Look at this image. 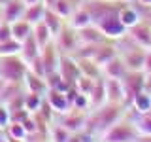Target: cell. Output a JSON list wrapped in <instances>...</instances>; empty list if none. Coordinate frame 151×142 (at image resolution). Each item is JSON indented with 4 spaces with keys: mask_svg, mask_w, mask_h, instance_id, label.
<instances>
[{
    "mask_svg": "<svg viewBox=\"0 0 151 142\" xmlns=\"http://www.w3.org/2000/svg\"><path fill=\"white\" fill-rule=\"evenodd\" d=\"M138 2L142 6H145V8H151V0H138Z\"/></svg>",
    "mask_w": 151,
    "mask_h": 142,
    "instance_id": "cell-38",
    "label": "cell"
},
{
    "mask_svg": "<svg viewBox=\"0 0 151 142\" xmlns=\"http://www.w3.org/2000/svg\"><path fill=\"white\" fill-rule=\"evenodd\" d=\"M85 123H87V112L76 110V108H70V110L64 112L63 117H60V125L66 127L70 133L83 131L85 129Z\"/></svg>",
    "mask_w": 151,
    "mask_h": 142,
    "instance_id": "cell-7",
    "label": "cell"
},
{
    "mask_svg": "<svg viewBox=\"0 0 151 142\" xmlns=\"http://www.w3.org/2000/svg\"><path fill=\"white\" fill-rule=\"evenodd\" d=\"M78 40H79V44L96 46V44H102L106 40V36L102 34V30L96 25H89V27H83L78 30Z\"/></svg>",
    "mask_w": 151,
    "mask_h": 142,
    "instance_id": "cell-14",
    "label": "cell"
},
{
    "mask_svg": "<svg viewBox=\"0 0 151 142\" xmlns=\"http://www.w3.org/2000/svg\"><path fill=\"white\" fill-rule=\"evenodd\" d=\"M106 102V78H96L93 83V89L91 93H89V106L93 108H98L102 106V104Z\"/></svg>",
    "mask_w": 151,
    "mask_h": 142,
    "instance_id": "cell-15",
    "label": "cell"
},
{
    "mask_svg": "<svg viewBox=\"0 0 151 142\" xmlns=\"http://www.w3.org/2000/svg\"><path fill=\"white\" fill-rule=\"evenodd\" d=\"M21 51V42L17 40H8L4 44H0V57H8V55H17Z\"/></svg>",
    "mask_w": 151,
    "mask_h": 142,
    "instance_id": "cell-32",
    "label": "cell"
},
{
    "mask_svg": "<svg viewBox=\"0 0 151 142\" xmlns=\"http://www.w3.org/2000/svg\"><path fill=\"white\" fill-rule=\"evenodd\" d=\"M53 42H55V46L59 47V51L63 55H72L74 53V49L79 46V40H78V30L72 27H64L59 30V34H57L53 38Z\"/></svg>",
    "mask_w": 151,
    "mask_h": 142,
    "instance_id": "cell-6",
    "label": "cell"
},
{
    "mask_svg": "<svg viewBox=\"0 0 151 142\" xmlns=\"http://www.w3.org/2000/svg\"><path fill=\"white\" fill-rule=\"evenodd\" d=\"M6 2H8V0H0V8H2V6H4Z\"/></svg>",
    "mask_w": 151,
    "mask_h": 142,
    "instance_id": "cell-43",
    "label": "cell"
},
{
    "mask_svg": "<svg viewBox=\"0 0 151 142\" xmlns=\"http://www.w3.org/2000/svg\"><path fill=\"white\" fill-rule=\"evenodd\" d=\"M38 55H40V46L36 44L34 36L30 34L25 42H21V51H19V57H21V59L28 64V63H32Z\"/></svg>",
    "mask_w": 151,
    "mask_h": 142,
    "instance_id": "cell-21",
    "label": "cell"
},
{
    "mask_svg": "<svg viewBox=\"0 0 151 142\" xmlns=\"http://www.w3.org/2000/svg\"><path fill=\"white\" fill-rule=\"evenodd\" d=\"M12 40V25L6 21L0 23V44H4V42Z\"/></svg>",
    "mask_w": 151,
    "mask_h": 142,
    "instance_id": "cell-36",
    "label": "cell"
},
{
    "mask_svg": "<svg viewBox=\"0 0 151 142\" xmlns=\"http://www.w3.org/2000/svg\"><path fill=\"white\" fill-rule=\"evenodd\" d=\"M23 2H25L27 6H28V4H36V2H40V0H23Z\"/></svg>",
    "mask_w": 151,
    "mask_h": 142,
    "instance_id": "cell-40",
    "label": "cell"
},
{
    "mask_svg": "<svg viewBox=\"0 0 151 142\" xmlns=\"http://www.w3.org/2000/svg\"><path fill=\"white\" fill-rule=\"evenodd\" d=\"M138 135H151V114H138L136 120H132Z\"/></svg>",
    "mask_w": 151,
    "mask_h": 142,
    "instance_id": "cell-30",
    "label": "cell"
},
{
    "mask_svg": "<svg viewBox=\"0 0 151 142\" xmlns=\"http://www.w3.org/2000/svg\"><path fill=\"white\" fill-rule=\"evenodd\" d=\"M42 142H45V140H42Z\"/></svg>",
    "mask_w": 151,
    "mask_h": 142,
    "instance_id": "cell-46",
    "label": "cell"
},
{
    "mask_svg": "<svg viewBox=\"0 0 151 142\" xmlns=\"http://www.w3.org/2000/svg\"><path fill=\"white\" fill-rule=\"evenodd\" d=\"M32 36H34L36 44L40 46V49H42V47H45L51 40H53V34L49 32V28L45 27V23H44V21L36 23V25L32 27Z\"/></svg>",
    "mask_w": 151,
    "mask_h": 142,
    "instance_id": "cell-25",
    "label": "cell"
},
{
    "mask_svg": "<svg viewBox=\"0 0 151 142\" xmlns=\"http://www.w3.org/2000/svg\"><path fill=\"white\" fill-rule=\"evenodd\" d=\"M123 91H125V106H129L132 97L136 93H140L142 89H145V72L144 70H129L121 78Z\"/></svg>",
    "mask_w": 151,
    "mask_h": 142,
    "instance_id": "cell-4",
    "label": "cell"
},
{
    "mask_svg": "<svg viewBox=\"0 0 151 142\" xmlns=\"http://www.w3.org/2000/svg\"><path fill=\"white\" fill-rule=\"evenodd\" d=\"M23 87H25V91L40 93V95H45V91H47L45 78H40V76L28 72V70H27V74H25V80H23Z\"/></svg>",
    "mask_w": 151,
    "mask_h": 142,
    "instance_id": "cell-19",
    "label": "cell"
},
{
    "mask_svg": "<svg viewBox=\"0 0 151 142\" xmlns=\"http://www.w3.org/2000/svg\"><path fill=\"white\" fill-rule=\"evenodd\" d=\"M129 72V68H127L125 61H123V57L115 55L110 63H106L102 66V74L106 76V78H115V80H121L123 76Z\"/></svg>",
    "mask_w": 151,
    "mask_h": 142,
    "instance_id": "cell-16",
    "label": "cell"
},
{
    "mask_svg": "<svg viewBox=\"0 0 151 142\" xmlns=\"http://www.w3.org/2000/svg\"><path fill=\"white\" fill-rule=\"evenodd\" d=\"M70 135H72V133L66 129V127H63L60 123L51 125V129L47 131V138H49V142H68Z\"/></svg>",
    "mask_w": 151,
    "mask_h": 142,
    "instance_id": "cell-28",
    "label": "cell"
},
{
    "mask_svg": "<svg viewBox=\"0 0 151 142\" xmlns=\"http://www.w3.org/2000/svg\"><path fill=\"white\" fill-rule=\"evenodd\" d=\"M129 106L136 114H147L151 110V93L147 91V89H142L140 93H136L134 97H132Z\"/></svg>",
    "mask_w": 151,
    "mask_h": 142,
    "instance_id": "cell-20",
    "label": "cell"
},
{
    "mask_svg": "<svg viewBox=\"0 0 151 142\" xmlns=\"http://www.w3.org/2000/svg\"><path fill=\"white\" fill-rule=\"evenodd\" d=\"M123 104H113V102H104L102 106L93 108L91 114H87V123H85V133L89 135H100L110 129L117 120H121L125 110Z\"/></svg>",
    "mask_w": 151,
    "mask_h": 142,
    "instance_id": "cell-1",
    "label": "cell"
},
{
    "mask_svg": "<svg viewBox=\"0 0 151 142\" xmlns=\"http://www.w3.org/2000/svg\"><path fill=\"white\" fill-rule=\"evenodd\" d=\"M4 136H6V131H4V129H2V127H0V140H2V138H4Z\"/></svg>",
    "mask_w": 151,
    "mask_h": 142,
    "instance_id": "cell-41",
    "label": "cell"
},
{
    "mask_svg": "<svg viewBox=\"0 0 151 142\" xmlns=\"http://www.w3.org/2000/svg\"><path fill=\"white\" fill-rule=\"evenodd\" d=\"M42 101H44V95H40V93H30V91L25 93V108H27L30 114L38 112V108H40Z\"/></svg>",
    "mask_w": 151,
    "mask_h": 142,
    "instance_id": "cell-31",
    "label": "cell"
},
{
    "mask_svg": "<svg viewBox=\"0 0 151 142\" xmlns=\"http://www.w3.org/2000/svg\"><path fill=\"white\" fill-rule=\"evenodd\" d=\"M4 131H6V135L12 136V138L25 140V136H27V131H25V127H23V123H17V121H9V125Z\"/></svg>",
    "mask_w": 151,
    "mask_h": 142,
    "instance_id": "cell-33",
    "label": "cell"
},
{
    "mask_svg": "<svg viewBox=\"0 0 151 142\" xmlns=\"http://www.w3.org/2000/svg\"><path fill=\"white\" fill-rule=\"evenodd\" d=\"M93 25H96L98 28H100L102 34L106 36V40H119L121 36H125V34H127V27L121 23V19H119V12H117V13H111V15L104 17L102 21L93 23Z\"/></svg>",
    "mask_w": 151,
    "mask_h": 142,
    "instance_id": "cell-5",
    "label": "cell"
},
{
    "mask_svg": "<svg viewBox=\"0 0 151 142\" xmlns=\"http://www.w3.org/2000/svg\"><path fill=\"white\" fill-rule=\"evenodd\" d=\"M136 138H138V131H136L134 123L123 120V117L102 133V142H134Z\"/></svg>",
    "mask_w": 151,
    "mask_h": 142,
    "instance_id": "cell-3",
    "label": "cell"
},
{
    "mask_svg": "<svg viewBox=\"0 0 151 142\" xmlns=\"http://www.w3.org/2000/svg\"><path fill=\"white\" fill-rule=\"evenodd\" d=\"M93 83H94V80L93 78H89V76H79L78 80H76V89H78L79 93H83V95H87L89 97V93H91V89H93Z\"/></svg>",
    "mask_w": 151,
    "mask_h": 142,
    "instance_id": "cell-34",
    "label": "cell"
},
{
    "mask_svg": "<svg viewBox=\"0 0 151 142\" xmlns=\"http://www.w3.org/2000/svg\"><path fill=\"white\" fill-rule=\"evenodd\" d=\"M119 19L121 23L127 27V30H129L130 27H134L136 23L142 21V15L138 12V6H132V4H123L119 8Z\"/></svg>",
    "mask_w": 151,
    "mask_h": 142,
    "instance_id": "cell-17",
    "label": "cell"
},
{
    "mask_svg": "<svg viewBox=\"0 0 151 142\" xmlns=\"http://www.w3.org/2000/svg\"><path fill=\"white\" fill-rule=\"evenodd\" d=\"M27 4L23 0H8L2 8H0V13H2V21L6 23H15L19 19H23V13H25Z\"/></svg>",
    "mask_w": 151,
    "mask_h": 142,
    "instance_id": "cell-11",
    "label": "cell"
},
{
    "mask_svg": "<svg viewBox=\"0 0 151 142\" xmlns=\"http://www.w3.org/2000/svg\"><path fill=\"white\" fill-rule=\"evenodd\" d=\"M127 34H129L140 47H144V49L151 47V25L149 23H145V21L136 23L134 27H130L129 30H127Z\"/></svg>",
    "mask_w": 151,
    "mask_h": 142,
    "instance_id": "cell-10",
    "label": "cell"
},
{
    "mask_svg": "<svg viewBox=\"0 0 151 142\" xmlns=\"http://www.w3.org/2000/svg\"><path fill=\"white\" fill-rule=\"evenodd\" d=\"M9 121H12V114H9L6 104L0 102V127H2V129H6V127L9 125Z\"/></svg>",
    "mask_w": 151,
    "mask_h": 142,
    "instance_id": "cell-35",
    "label": "cell"
},
{
    "mask_svg": "<svg viewBox=\"0 0 151 142\" xmlns=\"http://www.w3.org/2000/svg\"><path fill=\"white\" fill-rule=\"evenodd\" d=\"M28 66L27 63L17 55H8V57H0V76L4 82H12V83H23L25 80Z\"/></svg>",
    "mask_w": 151,
    "mask_h": 142,
    "instance_id": "cell-2",
    "label": "cell"
},
{
    "mask_svg": "<svg viewBox=\"0 0 151 142\" xmlns=\"http://www.w3.org/2000/svg\"><path fill=\"white\" fill-rule=\"evenodd\" d=\"M0 78H2V76H0Z\"/></svg>",
    "mask_w": 151,
    "mask_h": 142,
    "instance_id": "cell-47",
    "label": "cell"
},
{
    "mask_svg": "<svg viewBox=\"0 0 151 142\" xmlns=\"http://www.w3.org/2000/svg\"><path fill=\"white\" fill-rule=\"evenodd\" d=\"M0 23H2V13H0Z\"/></svg>",
    "mask_w": 151,
    "mask_h": 142,
    "instance_id": "cell-45",
    "label": "cell"
},
{
    "mask_svg": "<svg viewBox=\"0 0 151 142\" xmlns=\"http://www.w3.org/2000/svg\"><path fill=\"white\" fill-rule=\"evenodd\" d=\"M59 74L63 76V80L68 85H74L76 80L81 76V72H79V64L78 61L74 59V57L70 55H60V61H59Z\"/></svg>",
    "mask_w": 151,
    "mask_h": 142,
    "instance_id": "cell-8",
    "label": "cell"
},
{
    "mask_svg": "<svg viewBox=\"0 0 151 142\" xmlns=\"http://www.w3.org/2000/svg\"><path fill=\"white\" fill-rule=\"evenodd\" d=\"M89 25H93V19H91L89 12L83 8V4H81V6L76 8L72 12V15H70V27L76 28V30H79V28L89 27Z\"/></svg>",
    "mask_w": 151,
    "mask_h": 142,
    "instance_id": "cell-23",
    "label": "cell"
},
{
    "mask_svg": "<svg viewBox=\"0 0 151 142\" xmlns=\"http://www.w3.org/2000/svg\"><path fill=\"white\" fill-rule=\"evenodd\" d=\"M0 142H9V140L6 138V136H4V138H2V140H0Z\"/></svg>",
    "mask_w": 151,
    "mask_h": 142,
    "instance_id": "cell-44",
    "label": "cell"
},
{
    "mask_svg": "<svg viewBox=\"0 0 151 142\" xmlns=\"http://www.w3.org/2000/svg\"><path fill=\"white\" fill-rule=\"evenodd\" d=\"M4 83H6V82H4V80L0 78V93H2V89H4Z\"/></svg>",
    "mask_w": 151,
    "mask_h": 142,
    "instance_id": "cell-42",
    "label": "cell"
},
{
    "mask_svg": "<svg viewBox=\"0 0 151 142\" xmlns=\"http://www.w3.org/2000/svg\"><path fill=\"white\" fill-rule=\"evenodd\" d=\"M78 64H79V72L83 76H89V78H93V80H96V78L102 76V68L94 63L93 59H79Z\"/></svg>",
    "mask_w": 151,
    "mask_h": 142,
    "instance_id": "cell-27",
    "label": "cell"
},
{
    "mask_svg": "<svg viewBox=\"0 0 151 142\" xmlns=\"http://www.w3.org/2000/svg\"><path fill=\"white\" fill-rule=\"evenodd\" d=\"M45 101L49 102V106L53 108L55 114H60V116H63L64 112L70 110V104H68V99H66L64 91H59V89H47L45 91Z\"/></svg>",
    "mask_w": 151,
    "mask_h": 142,
    "instance_id": "cell-12",
    "label": "cell"
},
{
    "mask_svg": "<svg viewBox=\"0 0 151 142\" xmlns=\"http://www.w3.org/2000/svg\"><path fill=\"white\" fill-rule=\"evenodd\" d=\"M115 55H117V46L104 44V42H102V44L96 46V51H94V55H93V61L102 68V66L106 64V63H110Z\"/></svg>",
    "mask_w": 151,
    "mask_h": 142,
    "instance_id": "cell-18",
    "label": "cell"
},
{
    "mask_svg": "<svg viewBox=\"0 0 151 142\" xmlns=\"http://www.w3.org/2000/svg\"><path fill=\"white\" fill-rule=\"evenodd\" d=\"M51 9H53V12H55L59 17L66 19V17L72 15V12L76 9V6L70 2V0H55V4L51 6Z\"/></svg>",
    "mask_w": 151,
    "mask_h": 142,
    "instance_id": "cell-29",
    "label": "cell"
},
{
    "mask_svg": "<svg viewBox=\"0 0 151 142\" xmlns=\"http://www.w3.org/2000/svg\"><path fill=\"white\" fill-rule=\"evenodd\" d=\"M9 25H12V38L17 42H25L32 34V25L25 19H19V21L9 23Z\"/></svg>",
    "mask_w": 151,
    "mask_h": 142,
    "instance_id": "cell-24",
    "label": "cell"
},
{
    "mask_svg": "<svg viewBox=\"0 0 151 142\" xmlns=\"http://www.w3.org/2000/svg\"><path fill=\"white\" fill-rule=\"evenodd\" d=\"M42 2H44L47 8H51V6H53V4H55V0H42Z\"/></svg>",
    "mask_w": 151,
    "mask_h": 142,
    "instance_id": "cell-39",
    "label": "cell"
},
{
    "mask_svg": "<svg viewBox=\"0 0 151 142\" xmlns=\"http://www.w3.org/2000/svg\"><path fill=\"white\" fill-rule=\"evenodd\" d=\"M60 55H63V53L59 51V47L55 46V42H53V40H51L45 47H42V49H40V59H42V63H44L45 76H47V74H51V72H55V70L59 68Z\"/></svg>",
    "mask_w": 151,
    "mask_h": 142,
    "instance_id": "cell-9",
    "label": "cell"
},
{
    "mask_svg": "<svg viewBox=\"0 0 151 142\" xmlns=\"http://www.w3.org/2000/svg\"><path fill=\"white\" fill-rule=\"evenodd\" d=\"M42 21L45 23V27L49 28V32L53 34V38L59 34V30L63 28V17H59L51 8H45V13H44V19H42Z\"/></svg>",
    "mask_w": 151,
    "mask_h": 142,
    "instance_id": "cell-26",
    "label": "cell"
},
{
    "mask_svg": "<svg viewBox=\"0 0 151 142\" xmlns=\"http://www.w3.org/2000/svg\"><path fill=\"white\" fill-rule=\"evenodd\" d=\"M144 72L151 74V47L145 49V59H144Z\"/></svg>",
    "mask_w": 151,
    "mask_h": 142,
    "instance_id": "cell-37",
    "label": "cell"
},
{
    "mask_svg": "<svg viewBox=\"0 0 151 142\" xmlns=\"http://www.w3.org/2000/svg\"><path fill=\"white\" fill-rule=\"evenodd\" d=\"M45 4L42 2H36V4H28V6L25 8V13H23V19L25 21H28L32 27L36 25V23H40L42 19H44V13H45Z\"/></svg>",
    "mask_w": 151,
    "mask_h": 142,
    "instance_id": "cell-22",
    "label": "cell"
},
{
    "mask_svg": "<svg viewBox=\"0 0 151 142\" xmlns=\"http://www.w3.org/2000/svg\"><path fill=\"white\" fill-rule=\"evenodd\" d=\"M106 102L123 104L125 106V91H123L121 80L106 78Z\"/></svg>",
    "mask_w": 151,
    "mask_h": 142,
    "instance_id": "cell-13",
    "label": "cell"
}]
</instances>
